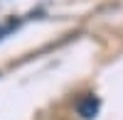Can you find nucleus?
Listing matches in <instances>:
<instances>
[{"label":"nucleus","mask_w":123,"mask_h":120,"mask_svg":"<svg viewBox=\"0 0 123 120\" xmlns=\"http://www.w3.org/2000/svg\"><path fill=\"white\" fill-rule=\"evenodd\" d=\"M98 108H101V103H98L96 96H84V98L76 103V113L84 118V120H94V118L98 115Z\"/></svg>","instance_id":"nucleus-1"},{"label":"nucleus","mask_w":123,"mask_h":120,"mask_svg":"<svg viewBox=\"0 0 123 120\" xmlns=\"http://www.w3.org/2000/svg\"><path fill=\"white\" fill-rule=\"evenodd\" d=\"M15 25H17V22H7V25H0V42L5 39V34L10 32V29H15Z\"/></svg>","instance_id":"nucleus-2"}]
</instances>
